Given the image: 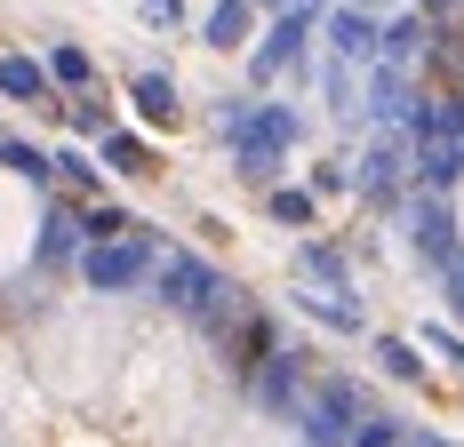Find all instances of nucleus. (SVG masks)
I'll list each match as a JSON object with an SVG mask.
<instances>
[{
  "label": "nucleus",
  "instance_id": "nucleus-7",
  "mask_svg": "<svg viewBox=\"0 0 464 447\" xmlns=\"http://www.w3.org/2000/svg\"><path fill=\"white\" fill-rule=\"evenodd\" d=\"M296 144H304V104H280V96H256L248 128L232 136V152H265V160H288Z\"/></svg>",
  "mask_w": 464,
  "mask_h": 447
},
{
  "label": "nucleus",
  "instance_id": "nucleus-4",
  "mask_svg": "<svg viewBox=\"0 0 464 447\" xmlns=\"http://www.w3.org/2000/svg\"><path fill=\"white\" fill-rule=\"evenodd\" d=\"M361 415H369V392H361L353 376H321V384L304 392V415H296V432H304V447H344Z\"/></svg>",
  "mask_w": 464,
  "mask_h": 447
},
{
  "label": "nucleus",
  "instance_id": "nucleus-30",
  "mask_svg": "<svg viewBox=\"0 0 464 447\" xmlns=\"http://www.w3.org/2000/svg\"><path fill=\"white\" fill-rule=\"evenodd\" d=\"M440 296H449V312L464 319V248L449 256V264H440Z\"/></svg>",
  "mask_w": 464,
  "mask_h": 447
},
{
  "label": "nucleus",
  "instance_id": "nucleus-12",
  "mask_svg": "<svg viewBox=\"0 0 464 447\" xmlns=\"http://www.w3.org/2000/svg\"><path fill=\"white\" fill-rule=\"evenodd\" d=\"M296 288L353 296V256H344V248H328V240H304V248H296Z\"/></svg>",
  "mask_w": 464,
  "mask_h": 447
},
{
  "label": "nucleus",
  "instance_id": "nucleus-17",
  "mask_svg": "<svg viewBox=\"0 0 464 447\" xmlns=\"http://www.w3.org/2000/svg\"><path fill=\"white\" fill-rule=\"evenodd\" d=\"M424 24H432V16H417V8H401V16H392V24H384V41H376V64H401V72H409V64H417L424 48Z\"/></svg>",
  "mask_w": 464,
  "mask_h": 447
},
{
  "label": "nucleus",
  "instance_id": "nucleus-19",
  "mask_svg": "<svg viewBox=\"0 0 464 447\" xmlns=\"http://www.w3.org/2000/svg\"><path fill=\"white\" fill-rule=\"evenodd\" d=\"M41 72H48V89H72V96H89V81H96V64H89V48H72V41H56L41 56Z\"/></svg>",
  "mask_w": 464,
  "mask_h": 447
},
{
  "label": "nucleus",
  "instance_id": "nucleus-13",
  "mask_svg": "<svg viewBox=\"0 0 464 447\" xmlns=\"http://www.w3.org/2000/svg\"><path fill=\"white\" fill-rule=\"evenodd\" d=\"M288 304H296L304 319H321L328 336H369V312H361V304H344V296H328V288H296Z\"/></svg>",
  "mask_w": 464,
  "mask_h": 447
},
{
  "label": "nucleus",
  "instance_id": "nucleus-16",
  "mask_svg": "<svg viewBox=\"0 0 464 447\" xmlns=\"http://www.w3.org/2000/svg\"><path fill=\"white\" fill-rule=\"evenodd\" d=\"M313 89H321V104L336 112V120H344V128L361 120V72H353V64H336V56H321V72H313Z\"/></svg>",
  "mask_w": 464,
  "mask_h": 447
},
{
  "label": "nucleus",
  "instance_id": "nucleus-24",
  "mask_svg": "<svg viewBox=\"0 0 464 447\" xmlns=\"http://www.w3.org/2000/svg\"><path fill=\"white\" fill-rule=\"evenodd\" d=\"M344 447H409V432H401V415H376V407H369V415L353 423V440H344Z\"/></svg>",
  "mask_w": 464,
  "mask_h": 447
},
{
  "label": "nucleus",
  "instance_id": "nucleus-25",
  "mask_svg": "<svg viewBox=\"0 0 464 447\" xmlns=\"http://www.w3.org/2000/svg\"><path fill=\"white\" fill-rule=\"evenodd\" d=\"M48 176H56V184H72V192H96V160L64 144V152H48Z\"/></svg>",
  "mask_w": 464,
  "mask_h": 447
},
{
  "label": "nucleus",
  "instance_id": "nucleus-29",
  "mask_svg": "<svg viewBox=\"0 0 464 447\" xmlns=\"http://www.w3.org/2000/svg\"><path fill=\"white\" fill-rule=\"evenodd\" d=\"M137 16L152 33H177V24H185V0H137Z\"/></svg>",
  "mask_w": 464,
  "mask_h": 447
},
{
  "label": "nucleus",
  "instance_id": "nucleus-18",
  "mask_svg": "<svg viewBox=\"0 0 464 447\" xmlns=\"http://www.w3.org/2000/svg\"><path fill=\"white\" fill-rule=\"evenodd\" d=\"M0 96H8V104H48L41 56H16V48H0Z\"/></svg>",
  "mask_w": 464,
  "mask_h": 447
},
{
  "label": "nucleus",
  "instance_id": "nucleus-3",
  "mask_svg": "<svg viewBox=\"0 0 464 447\" xmlns=\"http://www.w3.org/2000/svg\"><path fill=\"white\" fill-rule=\"evenodd\" d=\"M313 41H321V33H313L304 16H273V24L256 33V48H248V89L265 96L273 81H296V72H313V64H321V56H313Z\"/></svg>",
  "mask_w": 464,
  "mask_h": 447
},
{
  "label": "nucleus",
  "instance_id": "nucleus-34",
  "mask_svg": "<svg viewBox=\"0 0 464 447\" xmlns=\"http://www.w3.org/2000/svg\"><path fill=\"white\" fill-rule=\"evenodd\" d=\"M344 8H369V16H376V8H384V0H344Z\"/></svg>",
  "mask_w": 464,
  "mask_h": 447
},
{
  "label": "nucleus",
  "instance_id": "nucleus-15",
  "mask_svg": "<svg viewBox=\"0 0 464 447\" xmlns=\"http://www.w3.org/2000/svg\"><path fill=\"white\" fill-rule=\"evenodd\" d=\"M96 160H104L112 176H160V168H152V144H144L137 128H104L96 136Z\"/></svg>",
  "mask_w": 464,
  "mask_h": 447
},
{
  "label": "nucleus",
  "instance_id": "nucleus-8",
  "mask_svg": "<svg viewBox=\"0 0 464 447\" xmlns=\"http://www.w3.org/2000/svg\"><path fill=\"white\" fill-rule=\"evenodd\" d=\"M401 216H409V248H417L432 271H440V264L464 248V240H457V208H449V200H432V192H409V200H401Z\"/></svg>",
  "mask_w": 464,
  "mask_h": 447
},
{
  "label": "nucleus",
  "instance_id": "nucleus-23",
  "mask_svg": "<svg viewBox=\"0 0 464 447\" xmlns=\"http://www.w3.org/2000/svg\"><path fill=\"white\" fill-rule=\"evenodd\" d=\"M81 232H89V248H104V240H129L137 216H129V208H112V200H96V208H81Z\"/></svg>",
  "mask_w": 464,
  "mask_h": 447
},
{
  "label": "nucleus",
  "instance_id": "nucleus-32",
  "mask_svg": "<svg viewBox=\"0 0 464 447\" xmlns=\"http://www.w3.org/2000/svg\"><path fill=\"white\" fill-rule=\"evenodd\" d=\"M248 8H256V16H288V0H248Z\"/></svg>",
  "mask_w": 464,
  "mask_h": 447
},
{
  "label": "nucleus",
  "instance_id": "nucleus-5",
  "mask_svg": "<svg viewBox=\"0 0 464 447\" xmlns=\"http://www.w3.org/2000/svg\"><path fill=\"white\" fill-rule=\"evenodd\" d=\"M353 168V192L369 200V208H401L409 200V136H369V152L361 160H344Z\"/></svg>",
  "mask_w": 464,
  "mask_h": 447
},
{
  "label": "nucleus",
  "instance_id": "nucleus-11",
  "mask_svg": "<svg viewBox=\"0 0 464 447\" xmlns=\"http://www.w3.org/2000/svg\"><path fill=\"white\" fill-rule=\"evenodd\" d=\"M129 104H137L152 128H177L185 120V96H177V72H160V64H137L129 72Z\"/></svg>",
  "mask_w": 464,
  "mask_h": 447
},
{
  "label": "nucleus",
  "instance_id": "nucleus-14",
  "mask_svg": "<svg viewBox=\"0 0 464 447\" xmlns=\"http://www.w3.org/2000/svg\"><path fill=\"white\" fill-rule=\"evenodd\" d=\"M200 41L217 48V56H232L240 41H256V8H248V0H217V8L200 16Z\"/></svg>",
  "mask_w": 464,
  "mask_h": 447
},
{
  "label": "nucleus",
  "instance_id": "nucleus-21",
  "mask_svg": "<svg viewBox=\"0 0 464 447\" xmlns=\"http://www.w3.org/2000/svg\"><path fill=\"white\" fill-rule=\"evenodd\" d=\"M265 216H273V224H288V232H313L321 200H313L304 184H280V192H265Z\"/></svg>",
  "mask_w": 464,
  "mask_h": 447
},
{
  "label": "nucleus",
  "instance_id": "nucleus-31",
  "mask_svg": "<svg viewBox=\"0 0 464 447\" xmlns=\"http://www.w3.org/2000/svg\"><path fill=\"white\" fill-rule=\"evenodd\" d=\"M328 8H336V0H288V16H304L313 33H321V16H328Z\"/></svg>",
  "mask_w": 464,
  "mask_h": 447
},
{
  "label": "nucleus",
  "instance_id": "nucleus-6",
  "mask_svg": "<svg viewBox=\"0 0 464 447\" xmlns=\"http://www.w3.org/2000/svg\"><path fill=\"white\" fill-rule=\"evenodd\" d=\"M304 359H313V352H288V344H280L273 359H256L248 400L265 407V415H280V423H296V415H304V392H313V384H304Z\"/></svg>",
  "mask_w": 464,
  "mask_h": 447
},
{
  "label": "nucleus",
  "instance_id": "nucleus-22",
  "mask_svg": "<svg viewBox=\"0 0 464 447\" xmlns=\"http://www.w3.org/2000/svg\"><path fill=\"white\" fill-rule=\"evenodd\" d=\"M0 168H8L16 184H56V176H48V152H41V144H24V136H8V128H0Z\"/></svg>",
  "mask_w": 464,
  "mask_h": 447
},
{
  "label": "nucleus",
  "instance_id": "nucleus-26",
  "mask_svg": "<svg viewBox=\"0 0 464 447\" xmlns=\"http://www.w3.org/2000/svg\"><path fill=\"white\" fill-rule=\"evenodd\" d=\"M248 104H256V96H217V112H208V128H217V144H225V152H232V136L248 128Z\"/></svg>",
  "mask_w": 464,
  "mask_h": 447
},
{
  "label": "nucleus",
  "instance_id": "nucleus-28",
  "mask_svg": "<svg viewBox=\"0 0 464 447\" xmlns=\"http://www.w3.org/2000/svg\"><path fill=\"white\" fill-rule=\"evenodd\" d=\"M304 192H313V200H336V192H353V168H344V160H321Z\"/></svg>",
  "mask_w": 464,
  "mask_h": 447
},
{
  "label": "nucleus",
  "instance_id": "nucleus-20",
  "mask_svg": "<svg viewBox=\"0 0 464 447\" xmlns=\"http://www.w3.org/2000/svg\"><path fill=\"white\" fill-rule=\"evenodd\" d=\"M369 359L392 376V384H424V359H417V344H409V336H369Z\"/></svg>",
  "mask_w": 464,
  "mask_h": 447
},
{
  "label": "nucleus",
  "instance_id": "nucleus-9",
  "mask_svg": "<svg viewBox=\"0 0 464 447\" xmlns=\"http://www.w3.org/2000/svg\"><path fill=\"white\" fill-rule=\"evenodd\" d=\"M321 41H328V56H336V64L369 72V64H376V41H384V24H376L369 8H344V0H336V8L321 16Z\"/></svg>",
  "mask_w": 464,
  "mask_h": 447
},
{
  "label": "nucleus",
  "instance_id": "nucleus-33",
  "mask_svg": "<svg viewBox=\"0 0 464 447\" xmlns=\"http://www.w3.org/2000/svg\"><path fill=\"white\" fill-rule=\"evenodd\" d=\"M432 8H457V0H417V16H432Z\"/></svg>",
  "mask_w": 464,
  "mask_h": 447
},
{
  "label": "nucleus",
  "instance_id": "nucleus-10",
  "mask_svg": "<svg viewBox=\"0 0 464 447\" xmlns=\"http://www.w3.org/2000/svg\"><path fill=\"white\" fill-rule=\"evenodd\" d=\"M81 248H89V232H81V208L48 200L41 240H33V264H41V271H64V264H81Z\"/></svg>",
  "mask_w": 464,
  "mask_h": 447
},
{
  "label": "nucleus",
  "instance_id": "nucleus-2",
  "mask_svg": "<svg viewBox=\"0 0 464 447\" xmlns=\"http://www.w3.org/2000/svg\"><path fill=\"white\" fill-rule=\"evenodd\" d=\"M152 264H160V232L152 224H137L129 240H104V248H81V288L89 296H129V288H144L152 280Z\"/></svg>",
  "mask_w": 464,
  "mask_h": 447
},
{
  "label": "nucleus",
  "instance_id": "nucleus-27",
  "mask_svg": "<svg viewBox=\"0 0 464 447\" xmlns=\"http://www.w3.org/2000/svg\"><path fill=\"white\" fill-rule=\"evenodd\" d=\"M64 120H72L81 136H104V128H112V112H104L96 96H72V104H64Z\"/></svg>",
  "mask_w": 464,
  "mask_h": 447
},
{
  "label": "nucleus",
  "instance_id": "nucleus-1",
  "mask_svg": "<svg viewBox=\"0 0 464 447\" xmlns=\"http://www.w3.org/2000/svg\"><path fill=\"white\" fill-rule=\"evenodd\" d=\"M152 288H160V304L192 328H208V336H225L232 328V288L225 271L208 264V256H192V248H160V264H152Z\"/></svg>",
  "mask_w": 464,
  "mask_h": 447
}]
</instances>
